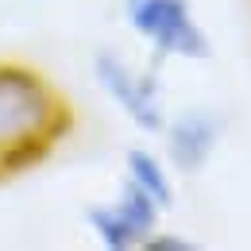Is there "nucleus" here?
<instances>
[{
  "label": "nucleus",
  "instance_id": "1",
  "mask_svg": "<svg viewBox=\"0 0 251 251\" xmlns=\"http://www.w3.org/2000/svg\"><path fill=\"white\" fill-rule=\"evenodd\" d=\"M77 131V104L27 58H0V186L47 166Z\"/></svg>",
  "mask_w": 251,
  "mask_h": 251
},
{
  "label": "nucleus",
  "instance_id": "2",
  "mask_svg": "<svg viewBox=\"0 0 251 251\" xmlns=\"http://www.w3.org/2000/svg\"><path fill=\"white\" fill-rule=\"evenodd\" d=\"M127 31L155 62H209L213 35L197 20L193 0H120Z\"/></svg>",
  "mask_w": 251,
  "mask_h": 251
},
{
  "label": "nucleus",
  "instance_id": "3",
  "mask_svg": "<svg viewBox=\"0 0 251 251\" xmlns=\"http://www.w3.org/2000/svg\"><path fill=\"white\" fill-rule=\"evenodd\" d=\"M93 81L135 131H143V135L162 131L170 108H166V89H162V77L155 66H135L127 54L100 47L93 50Z\"/></svg>",
  "mask_w": 251,
  "mask_h": 251
},
{
  "label": "nucleus",
  "instance_id": "4",
  "mask_svg": "<svg viewBox=\"0 0 251 251\" xmlns=\"http://www.w3.org/2000/svg\"><path fill=\"white\" fill-rule=\"evenodd\" d=\"M162 209L155 201L135 189L131 182L120 178L116 197L108 201H93L85 209V228L104 251H143V244L151 240V232L162 228Z\"/></svg>",
  "mask_w": 251,
  "mask_h": 251
},
{
  "label": "nucleus",
  "instance_id": "5",
  "mask_svg": "<svg viewBox=\"0 0 251 251\" xmlns=\"http://www.w3.org/2000/svg\"><path fill=\"white\" fill-rule=\"evenodd\" d=\"M162 155L174 166V174L197 178L209 170V162L217 158L220 139H224V116L205 108V104H189L182 112L166 116L162 124Z\"/></svg>",
  "mask_w": 251,
  "mask_h": 251
},
{
  "label": "nucleus",
  "instance_id": "6",
  "mask_svg": "<svg viewBox=\"0 0 251 251\" xmlns=\"http://www.w3.org/2000/svg\"><path fill=\"white\" fill-rule=\"evenodd\" d=\"M120 178L131 182L135 189H143L162 213H170L174 201H178V182H174L178 174H174V166L166 162L162 151L147 147V143H135V147L124 151V174Z\"/></svg>",
  "mask_w": 251,
  "mask_h": 251
},
{
  "label": "nucleus",
  "instance_id": "7",
  "mask_svg": "<svg viewBox=\"0 0 251 251\" xmlns=\"http://www.w3.org/2000/svg\"><path fill=\"white\" fill-rule=\"evenodd\" d=\"M197 248H201L197 240H189L182 232H166V228H155L151 240L143 244V251H197Z\"/></svg>",
  "mask_w": 251,
  "mask_h": 251
}]
</instances>
